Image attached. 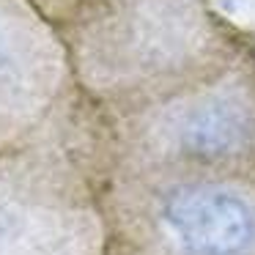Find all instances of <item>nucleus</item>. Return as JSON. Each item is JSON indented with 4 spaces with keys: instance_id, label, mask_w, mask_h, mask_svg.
<instances>
[{
    "instance_id": "f257e3e1",
    "label": "nucleus",
    "mask_w": 255,
    "mask_h": 255,
    "mask_svg": "<svg viewBox=\"0 0 255 255\" xmlns=\"http://www.w3.org/2000/svg\"><path fill=\"white\" fill-rule=\"evenodd\" d=\"M145 225L167 255H255V192L220 178L159 189Z\"/></svg>"
},
{
    "instance_id": "f03ea898",
    "label": "nucleus",
    "mask_w": 255,
    "mask_h": 255,
    "mask_svg": "<svg viewBox=\"0 0 255 255\" xmlns=\"http://www.w3.org/2000/svg\"><path fill=\"white\" fill-rule=\"evenodd\" d=\"M99 222L72 189L0 176V255H96Z\"/></svg>"
},
{
    "instance_id": "7ed1b4c3",
    "label": "nucleus",
    "mask_w": 255,
    "mask_h": 255,
    "mask_svg": "<svg viewBox=\"0 0 255 255\" xmlns=\"http://www.w3.org/2000/svg\"><path fill=\"white\" fill-rule=\"evenodd\" d=\"M253 127L239 107L209 105L187 113L173 132L176 145L187 156L198 159H222L247 148Z\"/></svg>"
}]
</instances>
